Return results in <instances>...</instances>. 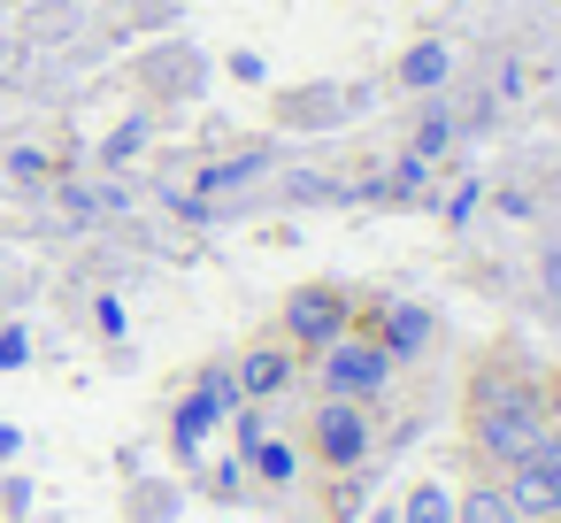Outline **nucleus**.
Listing matches in <instances>:
<instances>
[{
  "label": "nucleus",
  "mask_w": 561,
  "mask_h": 523,
  "mask_svg": "<svg viewBox=\"0 0 561 523\" xmlns=\"http://www.w3.org/2000/svg\"><path fill=\"white\" fill-rule=\"evenodd\" d=\"M400 523H454V492H446L438 477L408 485V500H400Z\"/></svg>",
  "instance_id": "12"
},
{
  "label": "nucleus",
  "mask_w": 561,
  "mask_h": 523,
  "mask_svg": "<svg viewBox=\"0 0 561 523\" xmlns=\"http://www.w3.org/2000/svg\"><path fill=\"white\" fill-rule=\"evenodd\" d=\"M538 462H546V469H553V485H561V431H553V423H546V439H538Z\"/></svg>",
  "instance_id": "13"
},
{
  "label": "nucleus",
  "mask_w": 561,
  "mask_h": 523,
  "mask_svg": "<svg viewBox=\"0 0 561 523\" xmlns=\"http://www.w3.org/2000/svg\"><path fill=\"white\" fill-rule=\"evenodd\" d=\"M369 446H377V408H362V400H316V416H308V454L331 469V477H346V469H362L369 462Z\"/></svg>",
  "instance_id": "3"
},
{
  "label": "nucleus",
  "mask_w": 561,
  "mask_h": 523,
  "mask_svg": "<svg viewBox=\"0 0 561 523\" xmlns=\"http://www.w3.org/2000/svg\"><path fill=\"white\" fill-rule=\"evenodd\" d=\"M454 523H523V515H515V500H507V485H500V477L469 469V485L454 492Z\"/></svg>",
  "instance_id": "9"
},
{
  "label": "nucleus",
  "mask_w": 561,
  "mask_h": 523,
  "mask_svg": "<svg viewBox=\"0 0 561 523\" xmlns=\"http://www.w3.org/2000/svg\"><path fill=\"white\" fill-rule=\"evenodd\" d=\"M461 439H469V469L507 477L515 462H530V454H538L546 416H484V408H469V416H461Z\"/></svg>",
  "instance_id": "5"
},
{
  "label": "nucleus",
  "mask_w": 561,
  "mask_h": 523,
  "mask_svg": "<svg viewBox=\"0 0 561 523\" xmlns=\"http://www.w3.org/2000/svg\"><path fill=\"white\" fill-rule=\"evenodd\" d=\"M316 385H323L331 400H362V408H377V400L392 393V354L354 323L346 339H331V346L316 354Z\"/></svg>",
  "instance_id": "2"
},
{
  "label": "nucleus",
  "mask_w": 561,
  "mask_h": 523,
  "mask_svg": "<svg viewBox=\"0 0 561 523\" xmlns=\"http://www.w3.org/2000/svg\"><path fill=\"white\" fill-rule=\"evenodd\" d=\"M446 70H454V55H446L438 39H423V47H408L400 86H408V93H431V86H446Z\"/></svg>",
  "instance_id": "11"
},
{
  "label": "nucleus",
  "mask_w": 561,
  "mask_h": 523,
  "mask_svg": "<svg viewBox=\"0 0 561 523\" xmlns=\"http://www.w3.org/2000/svg\"><path fill=\"white\" fill-rule=\"evenodd\" d=\"M500 485H507V500H515V515H523V523H561V485H553V469H546L538 454H530V462H515Z\"/></svg>",
  "instance_id": "8"
},
{
  "label": "nucleus",
  "mask_w": 561,
  "mask_h": 523,
  "mask_svg": "<svg viewBox=\"0 0 561 523\" xmlns=\"http://www.w3.org/2000/svg\"><path fill=\"white\" fill-rule=\"evenodd\" d=\"M239 446H247V462H254V477H270V485H285V477L300 469V462H293V446H285V439H270L254 408L239 416Z\"/></svg>",
  "instance_id": "10"
},
{
  "label": "nucleus",
  "mask_w": 561,
  "mask_h": 523,
  "mask_svg": "<svg viewBox=\"0 0 561 523\" xmlns=\"http://www.w3.org/2000/svg\"><path fill=\"white\" fill-rule=\"evenodd\" d=\"M546 423H553V431H561V369H553V377H546Z\"/></svg>",
  "instance_id": "14"
},
{
  "label": "nucleus",
  "mask_w": 561,
  "mask_h": 523,
  "mask_svg": "<svg viewBox=\"0 0 561 523\" xmlns=\"http://www.w3.org/2000/svg\"><path fill=\"white\" fill-rule=\"evenodd\" d=\"M362 331H369V339L392 354V369H400V362H415V354L438 339V323H431V308H423V300H385V308H377Z\"/></svg>",
  "instance_id": "6"
},
{
  "label": "nucleus",
  "mask_w": 561,
  "mask_h": 523,
  "mask_svg": "<svg viewBox=\"0 0 561 523\" xmlns=\"http://www.w3.org/2000/svg\"><path fill=\"white\" fill-rule=\"evenodd\" d=\"M231 385H239V400H277V393H293V385H300V354H293L285 339H262V346H247V354H239Z\"/></svg>",
  "instance_id": "7"
},
{
  "label": "nucleus",
  "mask_w": 561,
  "mask_h": 523,
  "mask_svg": "<svg viewBox=\"0 0 561 523\" xmlns=\"http://www.w3.org/2000/svg\"><path fill=\"white\" fill-rule=\"evenodd\" d=\"M484 408V416H546V377H530L515 354H484L461 385V416Z\"/></svg>",
  "instance_id": "4"
},
{
  "label": "nucleus",
  "mask_w": 561,
  "mask_h": 523,
  "mask_svg": "<svg viewBox=\"0 0 561 523\" xmlns=\"http://www.w3.org/2000/svg\"><path fill=\"white\" fill-rule=\"evenodd\" d=\"M362 316H354V293L346 285H331V277H308V285H293L285 293V308H277V339L300 354V362H316L331 339H346Z\"/></svg>",
  "instance_id": "1"
}]
</instances>
